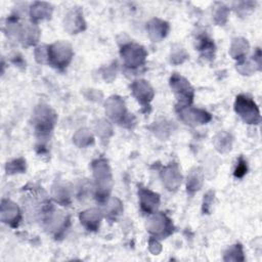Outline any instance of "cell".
<instances>
[{
  "mask_svg": "<svg viewBox=\"0 0 262 262\" xmlns=\"http://www.w3.org/2000/svg\"><path fill=\"white\" fill-rule=\"evenodd\" d=\"M202 174H201V171L200 169H193L190 171L189 173V176H187V184H186V187H187V191L192 193L196 190L200 189L201 185H202Z\"/></svg>",
  "mask_w": 262,
  "mask_h": 262,
  "instance_id": "obj_17",
  "label": "cell"
},
{
  "mask_svg": "<svg viewBox=\"0 0 262 262\" xmlns=\"http://www.w3.org/2000/svg\"><path fill=\"white\" fill-rule=\"evenodd\" d=\"M162 177H163V181H165V184L170 190L177 189V187L181 183V175L179 173V169L176 164H172L166 167L165 170L163 171Z\"/></svg>",
  "mask_w": 262,
  "mask_h": 262,
  "instance_id": "obj_13",
  "label": "cell"
},
{
  "mask_svg": "<svg viewBox=\"0 0 262 262\" xmlns=\"http://www.w3.org/2000/svg\"><path fill=\"white\" fill-rule=\"evenodd\" d=\"M248 167H247V162L244 160L243 157H239L238 161H237V165L234 169L233 175L237 178H242L246 173H247Z\"/></svg>",
  "mask_w": 262,
  "mask_h": 262,
  "instance_id": "obj_26",
  "label": "cell"
},
{
  "mask_svg": "<svg viewBox=\"0 0 262 262\" xmlns=\"http://www.w3.org/2000/svg\"><path fill=\"white\" fill-rule=\"evenodd\" d=\"M25 170H26V161L23 159L14 160L10 163H7V165H6V171L9 174L21 173Z\"/></svg>",
  "mask_w": 262,
  "mask_h": 262,
  "instance_id": "obj_22",
  "label": "cell"
},
{
  "mask_svg": "<svg viewBox=\"0 0 262 262\" xmlns=\"http://www.w3.org/2000/svg\"><path fill=\"white\" fill-rule=\"evenodd\" d=\"M131 89L137 101L143 107H147L154 97V90L151 86L144 80H136L131 85Z\"/></svg>",
  "mask_w": 262,
  "mask_h": 262,
  "instance_id": "obj_10",
  "label": "cell"
},
{
  "mask_svg": "<svg viewBox=\"0 0 262 262\" xmlns=\"http://www.w3.org/2000/svg\"><path fill=\"white\" fill-rule=\"evenodd\" d=\"M81 223L88 229V230H96L99 227L101 221V213L96 209L87 210L80 215Z\"/></svg>",
  "mask_w": 262,
  "mask_h": 262,
  "instance_id": "obj_14",
  "label": "cell"
},
{
  "mask_svg": "<svg viewBox=\"0 0 262 262\" xmlns=\"http://www.w3.org/2000/svg\"><path fill=\"white\" fill-rule=\"evenodd\" d=\"M147 31L149 37L154 41H160L165 38L169 32V25L165 20L160 18H154L147 24Z\"/></svg>",
  "mask_w": 262,
  "mask_h": 262,
  "instance_id": "obj_12",
  "label": "cell"
},
{
  "mask_svg": "<svg viewBox=\"0 0 262 262\" xmlns=\"http://www.w3.org/2000/svg\"><path fill=\"white\" fill-rule=\"evenodd\" d=\"M51 5L47 3H40L36 2L34 5H32L31 8V17L32 19H42L44 17H50L51 15Z\"/></svg>",
  "mask_w": 262,
  "mask_h": 262,
  "instance_id": "obj_16",
  "label": "cell"
},
{
  "mask_svg": "<svg viewBox=\"0 0 262 262\" xmlns=\"http://www.w3.org/2000/svg\"><path fill=\"white\" fill-rule=\"evenodd\" d=\"M53 196L56 200V202L61 204H68V202L70 201L69 189L63 184H59L57 185V187L53 189Z\"/></svg>",
  "mask_w": 262,
  "mask_h": 262,
  "instance_id": "obj_21",
  "label": "cell"
},
{
  "mask_svg": "<svg viewBox=\"0 0 262 262\" xmlns=\"http://www.w3.org/2000/svg\"><path fill=\"white\" fill-rule=\"evenodd\" d=\"M148 231L159 238H165L174 230L171 220L165 214H157L149 219Z\"/></svg>",
  "mask_w": 262,
  "mask_h": 262,
  "instance_id": "obj_7",
  "label": "cell"
},
{
  "mask_svg": "<svg viewBox=\"0 0 262 262\" xmlns=\"http://www.w3.org/2000/svg\"><path fill=\"white\" fill-rule=\"evenodd\" d=\"M92 168L97 182V200L102 202L107 198L111 189V170L107 162L103 159L94 161L92 163Z\"/></svg>",
  "mask_w": 262,
  "mask_h": 262,
  "instance_id": "obj_1",
  "label": "cell"
},
{
  "mask_svg": "<svg viewBox=\"0 0 262 262\" xmlns=\"http://www.w3.org/2000/svg\"><path fill=\"white\" fill-rule=\"evenodd\" d=\"M138 195L141 210L147 214L156 213L160 205V195L148 188L141 186L138 187Z\"/></svg>",
  "mask_w": 262,
  "mask_h": 262,
  "instance_id": "obj_9",
  "label": "cell"
},
{
  "mask_svg": "<svg viewBox=\"0 0 262 262\" xmlns=\"http://www.w3.org/2000/svg\"><path fill=\"white\" fill-rule=\"evenodd\" d=\"M199 41H200L199 50L204 54L205 57L212 58L214 56V51H215V46L213 41L209 39L207 36H202L199 39Z\"/></svg>",
  "mask_w": 262,
  "mask_h": 262,
  "instance_id": "obj_19",
  "label": "cell"
},
{
  "mask_svg": "<svg viewBox=\"0 0 262 262\" xmlns=\"http://www.w3.org/2000/svg\"><path fill=\"white\" fill-rule=\"evenodd\" d=\"M72 56V47L67 42L58 41L47 47V62L56 69L66 68Z\"/></svg>",
  "mask_w": 262,
  "mask_h": 262,
  "instance_id": "obj_2",
  "label": "cell"
},
{
  "mask_svg": "<svg viewBox=\"0 0 262 262\" xmlns=\"http://www.w3.org/2000/svg\"><path fill=\"white\" fill-rule=\"evenodd\" d=\"M179 117L188 125H199L206 124L211 120V115L204 110L194 108L189 105L187 106H178L177 108Z\"/></svg>",
  "mask_w": 262,
  "mask_h": 262,
  "instance_id": "obj_8",
  "label": "cell"
},
{
  "mask_svg": "<svg viewBox=\"0 0 262 262\" xmlns=\"http://www.w3.org/2000/svg\"><path fill=\"white\" fill-rule=\"evenodd\" d=\"M122 212V207L121 203L118 200H113L108 206H107V211L106 215L108 218H116L118 215H120Z\"/></svg>",
  "mask_w": 262,
  "mask_h": 262,
  "instance_id": "obj_24",
  "label": "cell"
},
{
  "mask_svg": "<svg viewBox=\"0 0 262 262\" xmlns=\"http://www.w3.org/2000/svg\"><path fill=\"white\" fill-rule=\"evenodd\" d=\"M1 220L12 227L18 225L20 221V212L16 204L9 200H3L1 205Z\"/></svg>",
  "mask_w": 262,
  "mask_h": 262,
  "instance_id": "obj_11",
  "label": "cell"
},
{
  "mask_svg": "<svg viewBox=\"0 0 262 262\" xmlns=\"http://www.w3.org/2000/svg\"><path fill=\"white\" fill-rule=\"evenodd\" d=\"M231 142H232V139H231L230 135L227 133H220L215 138L216 148L221 152H224V151H227L228 149H230Z\"/></svg>",
  "mask_w": 262,
  "mask_h": 262,
  "instance_id": "obj_20",
  "label": "cell"
},
{
  "mask_svg": "<svg viewBox=\"0 0 262 262\" xmlns=\"http://www.w3.org/2000/svg\"><path fill=\"white\" fill-rule=\"evenodd\" d=\"M213 196H214V193L212 191H209L205 198H204V204H203V211L204 213H208L210 211V208H211V205L213 203Z\"/></svg>",
  "mask_w": 262,
  "mask_h": 262,
  "instance_id": "obj_27",
  "label": "cell"
},
{
  "mask_svg": "<svg viewBox=\"0 0 262 262\" xmlns=\"http://www.w3.org/2000/svg\"><path fill=\"white\" fill-rule=\"evenodd\" d=\"M67 27L72 28V34L73 32L76 33L84 30L85 23L83 19V14L80 9H74L67 15Z\"/></svg>",
  "mask_w": 262,
  "mask_h": 262,
  "instance_id": "obj_15",
  "label": "cell"
},
{
  "mask_svg": "<svg viewBox=\"0 0 262 262\" xmlns=\"http://www.w3.org/2000/svg\"><path fill=\"white\" fill-rule=\"evenodd\" d=\"M248 49H249V44H248L247 40L238 38L233 41L230 53L233 58L239 59V58H243L247 54Z\"/></svg>",
  "mask_w": 262,
  "mask_h": 262,
  "instance_id": "obj_18",
  "label": "cell"
},
{
  "mask_svg": "<svg viewBox=\"0 0 262 262\" xmlns=\"http://www.w3.org/2000/svg\"><path fill=\"white\" fill-rule=\"evenodd\" d=\"M217 5H218V7H215V8H217L215 11V20L218 24H223L227 18L228 10H227V7L221 3H218Z\"/></svg>",
  "mask_w": 262,
  "mask_h": 262,
  "instance_id": "obj_25",
  "label": "cell"
},
{
  "mask_svg": "<svg viewBox=\"0 0 262 262\" xmlns=\"http://www.w3.org/2000/svg\"><path fill=\"white\" fill-rule=\"evenodd\" d=\"M121 56L127 67L137 68L144 63L146 51L138 44L129 43L121 48Z\"/></svg>",
  "mask_w": 262,
  "mask_h": 262,
  "instance_id": "obj_5",
  "label": "cell"
},
{
  "mask_svg": "<svg viewBox=\"0 0 262 262\" xmlns=\"http://www.w3.org/2000/svg\"><path fill=\"white\" fill-rule=\"evenodd\" d=\"M55 114L47 106H39L35 113V127L41 136H46L52 130L55 122Z\"/></svg>",
  "mask_w": 262,
  "mask_h": 262,
  "instance_id": "obj_6",
  "label": "cell"
},
{
  "mask_svg": "<svg viewBox=\"0 0 262 262\" xmlns=\"http://www.w3.org/2000/svg\"><path fill=\"white\" fill-rule=\"evenodd\" d=\"M170 86L178 100V106H187L192 102L193 89L189 82L178 74H173L170 78Z\"/></svg>",
  "mask_w": 262,
  "mask_h": 262,
  "instance_id": "obj_4",
  "label": "cell"
},
{
  "mask_svg": "<svg viewBox=\"0 0 262 262\" xmlns=\"http://www.w3.org/2000/svg\"><path fill=\"white\" fill-rule=\"evenodd\" d=\"M234 110L244 122L248 124H259L260 112L252 98L242 94L236 96Z\"/></svg>",
  "mask_w": 262,
  "mask_h": 262,
  "instance_id": "obj_3",
  "label": "cell"
},
{
  "mask_svg": "<svg viewBox=\"0 0 262 262\" xmlns=\"http://www.w3.org/2000/svg\"><path fill=\"white\" fill-rule=\"evenodd\" d=\"M225 261L228 260H234V261H238V260H244L243 257V251H242V247L241 245H234L233 247H231L225 254L224 257Z\"/></svg>",
  "mask_w": 262,
  "mask_h": 262,
  "instance_id": "obj_23",
  "label": "cell"
}]
</instances>
